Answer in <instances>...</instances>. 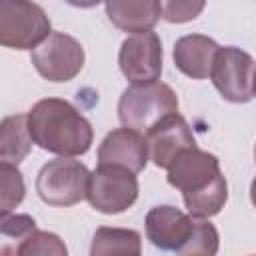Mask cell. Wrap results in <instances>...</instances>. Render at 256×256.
<instances>
[{
  "instance_id": "cell-1",
  "label": "cell",
  "mask_w": 256,
  "mask_h": 256,
  "mask_svg": "<svg viewBox=\"0 0 256 256\" xmlns=\"http://www.w3.org/2000/svg\"><path fill=\"white\" fill-rule=\"evenodd\" d=\"M168 184L182 192L192 218L216 216L228 200V184L214 154L196 148L180 152L166 168Z\"/></svg>"
},
{
  "instance_id": "cell-2",
  "label": "cell",
  "mask_w": 256,
  "mask_h": 256,
  "mask_svg": "<svg viewBox=\"0 0 256 256\" xmlns=\"http://www.w3.org/2000/svg\"><path fill=\"white\" fill-rule=\"evenodd\" d=\"M30 138L60 158L82 156L90 150L94 132L90 122L62 98H42L26 114Z\"/></svg>"
},
{
  "instance_id": "cell-3",
  "label": "cell",
  "mask_w": 256,
  "mask_h": 256,
  "mask_svg": "<svg viewBox=\"0 0 256 256\" xmlns=\"http://www.w3.org/2000/svg\"><path fill=\"white\" fill-rule=\"evenodd\" d=\"M178 112L176 92L156 80L150 84H130L118 100V118L124 128L146 134L162 118Z\"/></svg>"
},
{
  "instance_id": "cell-4",
  "label": "cell",
  "mask_w": 256,
  "mask_h": 256,
  "mask_svg": "<svg viewBox=\"0 0 256 256\" xmlns=\"http://www.w3.org/2000/svg\"><path fill=\"white\" fill-rule=\"evenodd\" d=\"M50 34V18L36 2L0 0V46L34 50Z\"/></svg>"
},
{
  "instance_id": "cell-5",
  "label": "cell",
  "mask_w": 256,
  "mask_h": 256,
  "mask_svg": "<svg viewBox=\"0 0 256 256\" xmlns=\"http://www.w3.org/2000/svg\"><path fill=\"white\" fill-rule=\"evenodd\" d=\"M88 168L74 158L46 162L36 176V192L48 206H74L86 198Z\"/></svg>"
},
{
  "instance_id": "cell-6",
  "label": "cell",
  "mask_w": 256,
  "mask_h": 256,
  "mask_svg": "<svg viewBox=\"0 0 256 256\" xmlns=\"http://www.w3.org/2000/svg\"><path fill=\"white\" fill-rule=\"evenodd\" d=\"M30 60L48 82H70L84 66V48L66 32H50L32 50Z\"/></svg>"
},
{
  "instance_id": "cell-7",
  "label": "cell",
  "mask_w": 256,
  "mask_h": 256,
  "mask_svg": "<svg viewBox=\"0 0 256 256\" xmlns=\"http://www.w3.org/2000/svg\"><path fill=\"white\" fill-rule=\"evenodd\" d=\"M138 198L136 174L122 166H98L90 172L86 200L102 214H120Z\"/></svg>"
},
{
  "instance_id": "cell-8",
  "label": "cell",
  "mask_w": 256,
  "mask_h": 256,
  "mask_svg": "<svg viewBox=\"0 0 256 256\" xmlns=\"http://www.w3.org/2000/svg\"><path fill=\"white\" fill-rule=\"evenodd\" d=\"M210 78L228 102L240 104L254 98V58L236 46L218 48Z\"/></svg>"
},
{
  "instance_id": "cell-9",
  "label": "cell",
  "mask_w": 256,
  "mask_h": 256,
  "mask_svg": "<svg viewBox=\"0 0 256 256\" xmlns=\"http://www.w3.org/2000/svg\"><path fill=\"white\" fill-rule=\"evenodd\" d=\"M118 66L130 84H150L162 74V42L156 32L128 36L118 52Z\"/></svg>"
},
{
  "instance_id": "cell-10",
  "label": "cell",
  "mask_w": 256,
  "mask_h": 256,
  "mask_svg": "<svg viewBox=\"0 0 256 256\" xmlns=\"http://www.w3.org/2000/svg\"><path fill=\"white\" fill-rule=\"evenodd\" d=\"M198 220L200 218H192L180 208L168 204L154 206L146 214V236L156 248L182 256V252L194 238Z\"/></svg>"
},
{
  "instance_id": "cell-11",
  "label": "cell",
  "mask_w": 256,
  "mask_h": 256,
  "mask_svg": "<svg viewBox=\"0 0 256 256\" xmlns=\"http://www.w3.org/2000/svg\"><path fill=\"white\" fill-rule=\"evenodd\" d=\"M144 140L148 148V160H152L158 168H168L180 152L196 148V138L188 122L178 112L162 118L156 126H152Z\"/></svg>"
},
{
  "instance_id": "cell-12",
  "label": "cell",
  "mask_w": 256,
  "mask_h": 256,
  "mask_svg": "<svg viewBox=\"0 0 256 256\" xmlns=\"http://www.w3.org/2000/svg\"><path fill=\"white\" fill-rule=\"evenodd\" d=\"M148 148L144 134L130 128H116L98 146V166H122L132 174L144 170Z\"/></svg>"
},
{
  "instance_id": "cell-13",
  "label": "cell",
  "mask_w": 256,
  "mask_h": 256,
  "mask_svg": "<svg viewBox=\"0 0 256 256\" xmlns=\"http://www.w3.org/2000/svg\"><path fill=\"white\" fill-rule=\"evenodd\" d=\"M218 44L204 34H186L174 44V64L176 68L194 80H204L210 76Z\"/></svg>"
},
{
  "instance_id": "cell-14",
  "label": "cell",
  "mask_w": 256,
  "mask_h": 256,
  "mask_svg": "<svg viewBox=\"0 0 256 256\" xmlns=\"http://www.w3.org/2000/svg\"><path fill=\"white\" fill-rule=\"evenodd\" d=\"M104 8L116 28L132 34L150 32L162 14V6L156 0H112Z\"/></svg>"
},
{
  "instance_id": "cell-15",
  "label": "cell",
  "mask_w": 256,
  "mask_h": 256,
  "mask_svg": "<svg viewBox=\"0 0 256 256\" xmlns=\"http://www.w3.org/2000/svg\"><path fill=\"white\" fill-rule=\"evenodd\" d=\"M32 150L26 114H12L0 122V162L18 166Z\"/></svg>"
},
{
  "instance_id": "cell-16",
  "label": "cell",
  "mask_w": 256,
  "mask_h": 256,
  "mask_svg": "<svg viewBox=\"0 0 256 256\" xmlns=\"http://www.w3.org/2000/svg\"><path fill=\"white\" fill-rule=\"evenodd\" d=\"M90 256H142V238L130 228L102 226L92 236Z\"/></svg>"
},
{
  "instance_id": "cell-17",
  "label": "cell",
  "mask_w": 256,
  "mask_h": 256,
  "mask_svg": "<svg viewBox=\"0 0 256 256\" xmlns=\"http://www.w3.org/2000/svg\"><path fill=\"white\" fill-rule=\"evenodd\" d=\"M36 230V222L28 214H0V256H18L20 246Z\"/></svg>"
},
{
  "instance_id": "cell-18",
  "label": "cell",
  "mask_w": 256,
  "mask_h": 256,
  "mask_svg": "<svg viewBox=\"0 0 256 256\" xmlns=\"http://www.w3.org/2000/svg\"><path fill=\"white\" fill-rule=\"evenodd\" d=\"M24 194L26 186L22 172L12 164L0 162V214L12 212L16 206H20Z\"/></svg>"
},
{
  "instance_id": "cell-19",
  "label": "cell",
  "mask_w": 256,
  "mask_h": 256,
  "mask_svg": "<svg viewBox=\"0 0 256 256\" xmlns=\"http://www.w3.org/2000/svg\"><path fill=\"white\" fill-rule=\"evenodd\" d=\"M18 256H68V248L58 234L36 230L20 246Z\"/></svg>"
},
{
  "instance_id": "cell-20",
  "label": "cell",
  "mask_w": 256,
  "mask_h": 256,
  "mask_svg": "<svg viewBox=\"0 0 256 256\" xmlns=\"http://www.w3.org/2000/svg\"><path fill=\"white\" fill-rule=\"evenodd\" d=\"M162 6V14L160 18H164L166 22H188L194 20L202 10H204V2H160Z\"/></svg>"
}]
</instances>
